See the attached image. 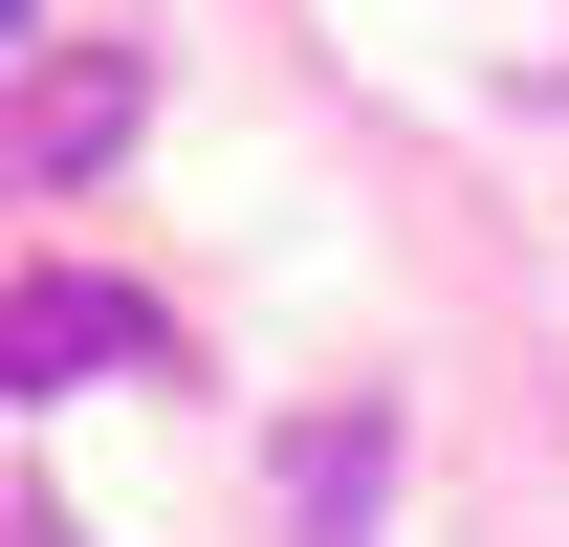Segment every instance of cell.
<instances>
[{
	"label": "cell",
	"instance_id": "cell-1",
	"mask_svg": "<svg viewBox=\"0 0 569 547\" xmlns=\"http://www.w3.org/2000/svg\"><path fill=\"white\" fill-rule=\"evenodd\" d=\"M88 372H176V329H153L132 285H88V263L0 285V395H88Z\"/></svg>",
	"mask_w": 569,
	"mask_h": 547
},
{
	"label": "cell",
	"instance_id": "cell-2",
	"mask_svg": "<svg viewBox=\"0 0 569 547\" xmlns=\"http://www.w3.org/2000/svg\"><path fill=\"white\" fill-rule=\"evenodd\" d=\"M132 132H153V88L110 67V44H67L44 88H0V176H22V198H44V176H110Z\"/></svg>",
	"mask_w": 569,
	"mask_h": 547
},
{
	"label": "cell",
	"instance_id": "cell-3",
	"mask_svg": "<svg viewBox=\"0 0 569 547\" xmlns=\"http://www.w3.org/2000/svg\"><path fill=\"white\" fill-rule=\"evenodd\" d=\"M307 526H329V547L372 526V416H329V438H307Z\"/></svg>",
	"mask_w": 569,
	"mask_h": 547
},
{
	"label": "cell",
	"instance_id": "cell-4",
	"mask_svg": "<svg viewBox=\"0 0 569 547\" xmlns=\"http://www.w3.org/2000/svg\"><path fill=\"white\" fill-rule=\"evenodd\" d=\"M0 44H44V0H0Z\"/></svg>",
	"mask_w": 569,
	"mask_h": 547
},
{
	"label": "cell",
	"instance_id": "cell-5",
	"mask_svg": "<svg viewBox=\"0 0 569 547\" xmlns=\"http://www.w3.org/2000/svg\"><path fill=\"white\" fill-rule=\"evenodd\" d=\"M0 547H67V526H0Z\"/></svg>",
	"mask_w": 569,
	"mask_h": 547
}]
</instances>
